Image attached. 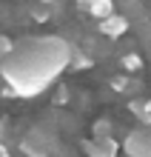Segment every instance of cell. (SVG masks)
<instances>
[{
  "label": "cell",
  "instance_id": "5bb4252c",
  "mask_svg": "<svg viewBox=\"0 0 151 157\" xmlns=\"http://www.w3.org/2000/svg\"><path fill=\"white\" fill-rule=\"evenodd\" d=\"M0 157H12V154H9V149H6V143H3V140H0Z\"/></svg>",
  "mask_w": 151,
  "mask_h": 157
},
{
  "label": "cell",
  "instance_id": "6da1fadb",
  "mask_svg": "<svg viewBox=\"0 0 151 157\" xmlns=\"http://www.w3.org/2000/svg\"><path fill=\"white\" fill-rule=\"evenodd\" d=\"M69 60L71 43H63L60 37L26 40L23 46H14L0 71L14 97H34L69 66Z\"/></svg>",
  "mask_w": 151,
  "mask_h": 157
},
{
  "label": "cell",
  "instance_id": "277c9868",
  "mask_svg": "<svg viewBox=\"0 0 151 157\" xmlns=\"http://www.w3.org/2000/svg\"><path fill=\"white\" fill-rule=\"evenodd\" d=\"M128 157H151V132H131L123 143Z\"/></svg>",
  "mask_w": 151,
  "mask_h": 157
},
{
  "label": "cell",
  "instance_id": "7a4b0ae2",
  "mask_svg": "<svg viewBox=\"0 0 151 157\" xmlns=\"http://www.w3.org/2000/svg\"><path fill=\"white\" fill-rule=\"evenodd\" d=\"M83 149H86L89 157H117L120 143L111 134H97V137H91V140L83 143Z\"/></svg>",
  "mask_w": 151,
  "mask_h": 157
},
{
  "label": "cell",
  "instance_id": "4fadbf2b",
  "mask_svg": "<svg viewBox=\"0 0 151 157\" xmlns=\"http://www.w3.org/2000/svg\"><path fill=\"white\" fill-rule=\"evenodd\" d=\"M54 100H57V103H63V100H69V91H66V89H60V91H57V97H54Z\"/></svg>",
  "mask_w": 151,
  "mask_h": 157
},
{
  "label": "cell",
  "instance_id": "3957f363",
  "mask_svg": "<svg viewBox=\"0 0 151 157\" xmlns=\"http://www.w3.org/2000/svg\"><path fill=\"white\" fill-rule=\"evenodd\" d=\"M20 151L26 157H49L51 154V143L46 140L40 132H32V134H26L20 140Z\"/></svg>",
  "mask_w": 151,
  "mask_h": 157
},
{
  "label": "cell",
  "instance_id": "9c48e42d",
  "mask_svg": "<svg viewBox=\"0 0 151 157\" xmlns=\"http://www.w3.org/2000/svg\"><path fill=\"white\" fill-rule=\"evenodd\" d=\"M123 69L126 71H140L143 69V57H140V54H123Z\"/></svg>",
  "mask_w": 151,
  "mask_h": 157
},
{
  "label": "cell",
  "instance_id": "5b68a950",
  "mask_svg": "<svg viewBox=\"0 0 151 157\" xmlns=\"http://www.w3.org/2000/svg\"><path fill=\"white\" fill-rule=\"evenodd\" d=\"M100 32L106 34V37H111V40L123 37V34L128 32V17L126 14H114V17H108V20H100Z\"/></svg>",
  "mask_w": 151,
  "mask_h": 157
},
{
  "label": "cell",
  "instance_id": "7c38bea8",
  "mask_svg": "<svg viewBox=\"0 0 151 157\" xmlns=\"http://www.w3.org/2000/svg\"><path fill=\"white\" fill-rule=\"evenodd\" d=\"M32 14H34L40 23H43V20H49V9H32Z\"/></svg>",
  "mask_w": 151,
  "mask_h": 157
},
{
  "label": "cell",
  "instance_id": "30bf717a",
  "mask_svg": "<svg viewBox=\"0 0 151 157\" xmlns=\"http://www.w3.org/2000/svg\"><path fill=\"white\" fill-rule=\"evenodd\" d=\"M14 52V43L6 37V34H0V66H3V60L9 57V54Z\"/></svg>",
  "mask_w": 151,
  "mask_h": 157
},
{
  "label": "cell",
  "instance_id": "52a82bcc",
  "mask_svg": "<svg viewBox=\"0 0 151 157\" xmlns=\"http://www.w3.org/2000/svg\"><path fill=\"white\" fill-rule=\"evenodd\" d=\"M131 112H134V117L140 120V123L151 126V100H131Z\"/></svg>",
  "mask_w": 151,
  "mask_h": 157
},
{
  "label": "cell",
  "instance_id": "9a60e30c",
  "mask_svg": "<svg viewBox=\"0 0 151 157\" xmlns=\"http://www.w3.org/2000/svg\"><path fill=\"white\" fill-rule=\"evenodd\" d=\"M43 3H51V0H43Z\"/></svg>",
  "mask_w": 151,
  "mask_h": 157
},
{
  "label": "cell",
  "instance_id": "ba28073f",
  "mask_svg": "<svg viewBox=\"0 0 151 157\" xmlns=\"http://www.w3.org/2000/svg\"><path fill=\"white\" fill-rule=\"evenodd\" d=\"M69 66H71V69H89V66H91V57H86L80 49H74V46H71V60H69Z\"/></svg>",
  "mask_w": 151,
  "mask_h": 157
},
{
  "label": "cell",
  "instance_id": "8992f818",
  "mask_svg": "<svg viewBox=\"0 0 151 157\" xmlns=\"http://www.w3.org/2000/svg\"><path fill=\"white\" fill-rule=\"evenodd\" d=\"M89 14L94 20H108V17L117 14V3L114 0H91L89 3Z\"/></svg>",
  "mask_w": 151,
  "mask_h": 157
},
{
  "label": "cell",
  "instance_id": "8fae6325",
  "mask_svg": "<svg viewBox=\"0 0 151 157\" xmlns=\"http://www.w3.org/2000/svg\"><path fill=\"white\" fill-rule=\"evenodd\" d=\"M128 86H131L128 77H114V80H111V89H114V91H128Z\"/></svg>",
  "mask_w": 151,
  "mask_h": 157
}]
</instances>
